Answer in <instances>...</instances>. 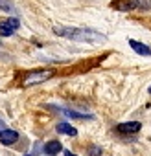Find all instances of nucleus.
Returning a JSON list of instances; mask_svg holds the SVG:
<instances>
[{
    "label": "nucleus",
    "instance_id": "1",
    "mask_svg": "<svg viewBox=\"0 0 151 156\" xmlns=\"http://www.w3.org/2000/svg\"><path fill=\"white\" fill-rule=\"evenodd\" d=\"M53 33L59 35V37H66L70 41H78V42H103L107 39L103 33H98L94 30L72 28V26H55Z\"/></svg>",
    "mask_w": 151,
    "mask_h": 156
},
{
    "label": "nucleus",
    "instance_id": "9",
    "mask_svg": "<svg viewBox=\"0 0 151 156\" xmlns=\"http://www.w3.org/2000/svg\"><path fill=\"white\" fill-rule=\"evenodd\" d=\"M63 151V145H61V141H57V140H52V141H48L46 145H44V152L48 154V156H55L57 152H61Z\"/></svg>",
    "mask_w": 151,
    "mask_h": 156
},
{
    "label": "nucleus",
    "instance_id": "12",
    "mask_svg": "<svg viewBox=\"0 0 151 156\" xmlns=\"http://www.w3.org/2000/svg\"><path fill=\"white\" fill-rule=\"evenodd\" d=\"M0 9H2V11H11L13 6L8 2V0H0Z\"/></svg>",
    "mask_w": 151,
    "mask_h": 156
},
{
    "label": "nucleus",
    "instance_id": "11",
    "mask_svg": "<svg viewBox=\"0 0 151 156\" xmlns=\"http://www.w3.org/2000/svg\"><path fill=\"white\" fill-rule=\"evenodd\" d=\"M89 156H101V147L92 145V147L89 149Z\"/></svg>",
    "mask_w": 151,
    "mask_h": 156
},
{
    "label": "nucleus",
    "instance_id": "13",
    "mask_svg": "<svg viewBox=\"0 0 151 156\" xmlns=\"http://www.w3.org/2000/svg\"><path fill=\"white\" fill-rule=\"evenodd\" d=\"M63 154H64V156H76V154H74V152H70V151H63Z\"/></svg>",
    "mask_w": 151,
    "mask_h": 156
},
{
    "label": "nucleus",
    "instance_id": "2",
    "mask_svg": "<svg viewBox=\"0 0 151 156\" xmlns=\"http://www.w3.org/2000/svg\"><path fill=\"white\" fill-rule=\"evenodd\" d=\"M52 75H53V72H50V70H31L24 79V87H33L39 83H44Z\"/></svg>",
    "mask_w": 151,
    "mask_h": 156
},
{
    "label": "nucleus",
    "instance_id": "14",
    "mask_svg": "<svg viewBox=\"0 0 151 156\" xmlns=\"http://www.w3.org/2000/svg\"><path fill=\"white\" fill-rule=\"evenodd\" d=\"M4 129H6V127H4V121H2V119H0V132H2Z\"/></svg>",
    "mask_w": 151,
    "mask_h": 156
},
{
    "label": "nucleus",
    "instance_id": "10",
    "mask_svg": "<svg viewBox=\"0 0 151 156\" xmlns=\"http://www.w3.org/2000/svg\"><path fill=\"white\" fill-rule=\"evenodd\" d=\"M55 130L59 134H66V136H78V130H76L70 123H57Z\"/></svg>",
    "mask_w": 151,
    "mask_h": 156
},
{
    "label": "nucleus",
    "instance_id": "7",
    "mask_svg": "<svg viewBox=\"0 0 151 156\" xmlns=\"http://www.w3.org/2000/svg\"><path fill=\"white\" fill-rule=\"evenodd\" d=\"M17 140H19V132L13 129H4L0 132V143L2 145H13Z\"/></svg>",
    "mask_w": 151,
    "mask_h": 156
},
{
    "label": "nucleus",
    "instance_id": "8",
    "mask_svg": "<svg viewBox=\"0 0 151 156\" xmlns=\"http://www.w3.org/2000/svg\"><path fill=\"white\" fill-rule=\"evenodd\" d=\"M129 46H131L138 55H151V48H149V46H145V44H144V42H140V41L129 39Z\"/></svg>",
    "mask_w": 151,
    "mask_h": 156
},
{
    "label": "nucleus",
    "instance_id": "6",
    "mask_svg": "<svg viewBox=\"0 0 151 156\" xmlns=\"http://www.w3.org/2000/svg\"><path fill=\"white\" fill-rule=\"evenodd\" d=\"M52 110L55 112H61L63 116L66 118H72V119H92L90 114H79V112H76V110H70V108H61V107H50Z\"/></svg>",
    "mask_w": 151,
    "mask_h": 156
},
{
    "label": "nucleus",
    "instance_id": "5",
    "mask_svg": "<svg viewBox=\"0 0 151 156\" xmlns=\"http://www.w3.org/2000/svg\"><path fill=\"white\" fill-rule=\"evenodd\" d=\"M142 129V123L140 121H127V123H120L116 125V130L120 134H134Z\"/></svg>",
    "mask_w": 151,
    "mask_h": 156
},
{
    "label": "nucleus",
    "instance_id": "16",
    "mask_svg": "<svg viewBox=\"0 0 151 156\" xmlns=\"http://www.w3.org/2000/svg\"><path fill=\"white\" fill-rule=\"evenodd\" d=\"M24 156H30V154H24Z\"/></svg>",
    "mask_w": 151,
    "mask_h": 156
},
{
    "label": "nucleus",
    "instance_id": "4",
    "mask_svg": "<svg viewBox=\"0 0 151 156\" xmlns=\"http://www.w3.org/2000/svg\"><path fill=\"white\" fill-rule=\"evenodd\" d=\"M111 8L116 9V11L127 13V11H133V9H136V8H140V2H138V0H112V2H111Z\"/></svg>",
    "mask_w": 151,
    "mask_h": 156
},
{
    "label": "nucleus",
    "instance_id": "3",
    "mask_svg": "<svg viewBox=\"0 0 151 156\" xmlns=\"http://www.w3.org/2000/svg\"><path fill=\"white\" fill-rule=\"evenodd\" d=\"M20 28L19 19H6V20H0V37H9L13 35L17 30Z\"/></svg>",
    "mask_w": 151,
    "mask_h": 156
},
{
    "label": "nucleus",
    "instance_id": "15",
    "mask_svg": "<svg viewBox=\"0 0 151 156\" xmlns=\"http://www.w3.org/2000/svg\"><path fill=\"white\" fill-rule=\"evenodd\" d=\"M149 94H151V87H149Z\"/></svg>",
    "mask_w": 151,
    "mask_h": 156
}]
</instances>
